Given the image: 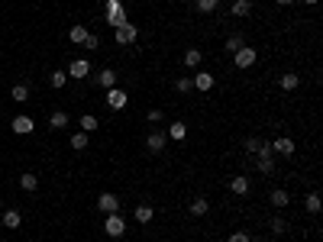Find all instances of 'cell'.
<instances>
[{
  "label": "cell",
  "instance_id": "6da1fadb",
  "mask_svg": "<svg viewBox=\"0 0 323 242\" xmlns=\"http://www.w3.org/2000/svg\"><path fill=\"white\" fill-rule=\"evenodd\" d=\"M103 10H107V23L113 26V29L126 23V10H123V0H107V4H103Z\"/></svg>",
  "mask_w": 323,
  "mask_h": 242
},
{
  "label": "cell",
  "instance_id": "7a4b0ae2",
  "mask_svg": "<svg viewBox=\"0 0 323 242\" xmlns=\"http://www.w3.org/2000/svg\"><path fill=\"white\" fill-rule=\"evenodd\" d=\"M103 232H107L110 239H120L126 232V220L123 213H107V220H103Z\"/></svg>",
  "mask_w": 323,
  "mask_h": 242
},
{
  "label": "cell",
  "instance_id": "3957f363",
  "mask_svg": "<svg viewBox=\"0 0 323 242\" xmlns=\"http://www.w3.org/2000/svg\"><path fill=\"white\" fill-rule=\"evenodd\" d=\"M256 58H259V52L252 49V46H242V49H236V52H233V65H236L239 71L252 68V65H256Z\"/></svg>",
  "mask_w": 323,
  "mask_h": 242
},
{
  "label": "cell",
  "instance_id": "277c9868",
  "mask_svg": "<svg viewBox=\"0 0 323 242\" xmlns=\"http://www.w3.org/2000/svg\"><path fill=\"white\" fill-rule=\"evenodd\" d=\"M113 39H117V46H133V42L139 39V29L126 20L123 26H117V29H113Z\"/></svg>",
  "mask_w": 323,
  "mask_h": 242
},
{
  "label": "cell",
  "instance_id": "5b68a950",
  "mask_svg": "<svg viewBox=\"0 0 323 242\" xmlns=\"http://www.w3.org/2000/svg\"><path fill=\"white\" fill-rule=\"evenodd\" d=\"M120 207H123V204H120V197L110 194V191H103V194L97 197V210H100V213H120Z\"/></svg>",
  "mask_w": 323,
  "mask_h": 242
},
{
  "label": "cell",
  "instance_id": "8992f818",
  "mask_svg": "<svg viewBox=\"0 0 323 242\" xmlns=\"http://www.w3.org/2000/svg\"><path fill=\"white\" fill-rule=\"evenodd\" d=\"M10 129H13L16 136H29L32 129H36V119H32V116H26V113H20V116H13Z\"/></svg>",
  "mask_w": 323,
  "mask_h": 242
},
{
  "label": "cell",
  "instance_id": "52a82bcc",
  "mask_svg": "<svg viewBox=\"0 0 323 242\" xmlns=\"http://www.w3.org/2000/svg\"><path fill=\"white\" fill-rule=\"evenodd\" d=\"M126 103H129L126 91H120V88H107V107H110V110H126Z\"/></svg>",
  "mask_w": 323,
  "mask_h": 242
},
{
  "label": "cell",
  "instance_id": "ba28073f",
  "mask_svg": "<svg viewBox=\"0 0 323 242\" xmlns=\"http://www.w3.org/2000/svg\"><path fill=\"white\" fill-rule=\"evenodd\" d=\"M65 74H71L75 81H84V77L91 74V62H87V58H75V62H71V68H68Z\"/></svg>",
  "mask_w": 323,
  "mask_h": 242
},
{
  "label": "cell",
  "instance_id": "9c48e42d",
  "mask_svg": "<svg viewBox=\"0 0 323 242\" xmlns=\"http://www.w3.org/2000/svg\"><path fill=\"white\" fill-rule=\"evenodd\" d=\"M165 142H168V136H165V133H149L146 149H149V155H162L165 152Z\"/></svg>",
  "mask_w": 323,
  "mask_h": 242
},
{
  "label": "cell",
  "instance_id": "30bf717a",
  "mask_svg": "<svg viewBox=\"0 0 323 242\" xmlns=\"http://www.w3.org/2000/svg\"><path fill=\"white\" fill-rule=\"evenodd\" d=\"M246 152H249V155H268V152H272V142L252 136V139H246Z\"/></svg>",
  "mask_w": 323,
  "mask_h": 242
},
{
  "label": "cell",
  "instance_id": "8fae6325",
  "mask_svg": "<svg viewBox=\"0 0 323 242\" xmlns=\"http://www.w3.org/2000/svg\"><path fill=\"white\" fill-rule=\"evenodd\" d=\"M191 84H194V88L204 94V91H210V88H213V74H210V71H197L194 77H191Z\"/></svg>",
  "mask_w": 323,
  "mask_h": 242
},
{
  "label": "cell",
  "instance_id": "7c38bea8",
  "mask_svg": "<svg viewBox=\"0 0 323 242\" xmlns=\"http://www.w3.org/2000/svg\"><path fill=\"white\" fill-rule=\"evenodd\" d=\"M256 168L262 171V175H272V171H275V152H268V155H256Z\"/></svg>",
  "mask_w": 323,
  "mask_h": 242
},
{
  "label": "cell",
  "instance_id": "4fadbf2b",
  "mask_svg": "<svg viewBox=\"0 0 323 242\" xmlns=\"http://www.w3.org/2000/svg\"><path fill=\"white\" fill-rule=\"evenodd\" d=\"M301 84V74H294V71H284L281 77H278V88L281 91H294Z\"/></svg>",
  "mask_w": 323,
  "mask_h": 242
},
{
  "label": "cell",
  "instance_id": "5bb4252c",
  "mask_svg": "<svg viewBox=\"0 0 323 242\" xmlns=\"http://www.w3.org/2000/svg\"><path fill=\"white\" fill-rule=\"evenodd\" d=\"M20 210H4V217H0V223H4V229H20Z\"/></svg>",
  "mask_w": 323,
  "mask_h": 242
},
{
  "label": "cell",
  "instance_id": "9a60e30c",
  "mask_svg": "<svg viewBox=\"0 0 323 242\" xmlns=\"http://www.w3.org/2000/svg\"><path fill=\"white\" fill-rule=\"evenodd\" d=\"M230 191L236 194V197H242V194H249V178H246V175H236V178L230 181Z\"/></svg>",
  "mask_w": 323,
  "mask_h": 242
},
{
  "label": "cell",
  "instance_id": "2e32d148",
  "mask_svg": "<svg viewBox=\"0 0 323 242\" xmlns=\"http://www.w3.org/2000/svg\"><path fill=\"white\" fill-rule=\"evenodd\" d=\"M272 152H278V155H294V142L288 139V136H281V139L272 142Z\"/></svg>",
  "mask_w": 323,
  "mask_h": 242
},
{
  "label": "cell",
  "instance_id": "e0dca14e",
  "mask_svg": "<svg viewBox=\"0 0 323 242\" xmlns=\"http://www.w3.org/2000/svg\"><path fill=\"white\" fill-rule=\"evenodd\" d=\"M230 13L236 16V20H242V16H249V13H252V0H236V4L230 7Z\"/></svg>",
  "mask_w": 323,
  "mask_h": 242
},
{
  "label": "cell",
  "instance_id": "ac0fdd59",
  "mask_svg": "<svg viewBox=\"0 0 323 242\" xmlns=\"http://www.w3.org/2000/svg\"><path fill=\"white\" fill-rule=\"evenodd\" d=\"M188 210H191V217H204V213L210 210V200H204V197H194Z\"/></svg>",
  "mask_w": 323,
  "mask_h": 242
},
{
  "label": "cell",
  "instance_id": "d6986e66",
  "mask_svg": "<svg viewBox=\"0 0 323 242\" xmlns=\"http://www.w3.org/2000/svg\"><path fill=\"white\" fill-rule=\"evenodd\" d=\"M97 84L100 88H117V71H113V68H103L97 74Z\"/></svg>",
  "mask_w": 323,
  "mask_h": 242
},
{
  "label": "cell",
  "instance_id": "ffe728a7",
  "mask_svg": "<svg viewBox=\"0 0 323 242\" xmlns=\"http://www.w3.org/2000/svg\"><path fill=\"white\" fill-rule=\"evenodd\" d=\"M20 187H23V191H36V187H39V178L36 175H32V171H23V175H20Z\"/></svg>",
  "mask_w": 323,
  "mask_h": 242
},
{
  "label": "cell",
  "instance_id": "44dd1931",
  "mask_svg": "<svg viewBox=\"0 0 323 242\" xmlns=\"http://www.w3.org/2000/svg\"><path fill=\"white\" fill-rule=\"evenodd\" d=\"M152 217H155L152 204H139L136 207V223H152Z\"/></svg>",
  "mask_w": 323,
  "mask_h": 242
},
{
  "label": "cell",
  "instance_id": "7402d4cb",
  "mask_svg": "<svg viewBox=\"0 0 323 242\" xmlns=\"http://www.w3.org/2000/svg\"><path fill=\"white\" fill-rule=\"evenodd\" d=\"M68 123H71V119H68V113H65V110H55V113L49 116V126H52V129H65Z\"/></svg>",
  "mask_w": 323,
  "mask_h": 242
},
{
  "label": "cell",
  "instance_id": "603a6c76",
  "mask_svg": "<svg viewBox=\"0 0 323 242\" xmlns=\"http://www.w3.org/2000/svg\"><path fill=\"white\" fill-rule=\"evenodd\" d=\"M165 136H168V139H174V142H181V139L188 136V126H185V123H171V126H168V133H165Z\"/></svg>",
  "mask_w": 323,
  "mask_h": 242
},
{
  "label": "cell",
  "instance_id": "cb8c5ba5",
  "mask_svg": "<svg viewBox=\"0 0 323 242\" xmlns=\"http://www.w3.org/2000/svg\"><path fill=\"white\" fill-rule=\"evenodd\" d=\"M10 97H13L16 103H26V100H29V84H13Z\"/></svg>",
  "mask_w": 323,
  "mask_h": 242
},
{
  "label": "cell",
  "instance_id": "d4e9b609",
  "mask_svg": "<svg viewBox=\"0 0 323 242\" xmlns=\"http://www.w3.org/2000/svg\"><path fill=\"white\" fill-rule=\"evenodd\" d=\"M78 126H81V133H94L100 123H97V116H94V113H84L81 119H78Z\"/></svg>",
  "mask_w": 323,
  "mask_h": 242
},
{
  "label": "cell",
  "instance_id": "484cf974",
  "mask_svg": "<svg viewBox=\"0 0 323 242\" xmlns=\"http://www.w3.org/2000/svg\"><path fill=\"white\" fill-rule=\"evenodd\" d=\"M200 62H204V52H200V49H188L185 52V65L188 68H197Z\"/></svg>",
  "mask_w": 323,
  "mask_h": 242
},
{
  "label": "cell",
  "instance_id": "4316f807",
  "mask_svg": "<svg viewBox=\"0 0 323 242\" xmlns=\"http://www.w3.org/2000/svg\"><path fill=\"white\" fill-rule=\"evenodd\" d=\"M272 204H275V210H284V207L291 204V197H288V191L278 187V191H272Z\"/></svg>",
  "mask_w": 323,
  "mask_h": 242
},
{
  "label": "cell",
  "instance_id": "83f0119b",
  "mask_svg": "<svg viewBox=\"0 0 323 242\" xmlns=\"http://www.w3.org/2000/svg\"><path fill=\"white\" fill-rule=\"evenodd\" d=\"M242 46H246V36H242V32L226 36V52H236V49H242Z\"/></svg>",
  "mask_w": 323,
  "mask_h": 242
},
{
  "label": "cell",
  "instance_id": "f1b7e54d",
  "mask_svg": "<svg viewBox=\"0 0 323 242\" xmlns=\"http://www.w3.org/2000/svg\"><path fill=\"white\" fill-rule=\"evenodd\" d=\"M68 39H71L75 46H84V39H87V29H84V26H71V32H68Z\"/></svg>",
  "mask_w": 323,
  "mask_h": 242
},
{
  "label": "cell",
  "instance_id": "f546056e",
  "mask_svg": "<svg viewBox=\"0 0 323 242\" xmlns=\"http://www.w3.org/2000/svg\"><path fill=\"white\" fill-rule=\"evenodd\" d=\"M304 207H307L310 213H320V194H317V191H310L307 197H304Z\"/></svg>",
  "mask_w": 323,
  "mask_h": 242
},
{
  "label": "cell",
  "instance_id": "4dcf8cb0",
  "mask_svg": "<svg viewBox=\"0 0 323 242\" xmlns=\"http://www.w3.org/2000/svg\"><path fill=\"white\" fill-rule=\"evenodd\" d=\"M71 149L75 152H84L87 149V133H71Z\"/></svg>",
  "mask_w": 323,
  "mask_h": 242
},
{
  "label": "cell",
  "instance_id": "1f68e13d",
  "mask_svg": "<svg viewBox=\"0 0 323 242\" xmlns=\"http://www.w3.org/2000/svg\"><path fill=\"white\" fill-rule=\"evenodd\" d=\"M65 81H68L65 71H52V74H49V84H52V88H65Z\"/></svg>",
  "mask_w": 323,
  "mask_h": 242
},
{
  "label": "cell",
  "instance_id": "d6a6232c",
  "mask_svg": "<svg viewBox=\"0 0 323 242\" xmlns=\"http://www.w3.org/2000/svg\"><path fill=\"white\" fill-rule=\"evenodd\" d=\"M272 232H275V236H284V232H288V220L284 217H275L272 220Z\"/></svg>",
  "mask_w": 323,
  "mask_h": 242
},
{
  "label": "cell",
  "instance_id": "836d02e7",
  "mask_svg": "<svg viewBox=\"0 0 323 242\" xmlns=\"http://www.w3.org/2000/svg\"><path fill=\"white\" fill-rule=\"evenodd\" d=\"M217 7H220V0H197V10L200 13H213Z\"/></svg>",
  "mask_w": 323,
  "mask_h": 242
},
{
  "label": "cell",
  "instance_id": "e575fe53",
  "mask_svg": "<svg viewBox=\"0 0 323 242\" xmlns=\"http://www.w3.org/2000/svg\"><path fill=\"white\" fill-rule=\"evenodd\" d=\"M174 88H178V94H188L194 84H191V77H178V81H174Z\"/></svg>",
  "mask_w": 323,
  "mask_h": 242
},
{
  "label": "cell",
  "instance_id": "d590c367",
  "mask_svg": "<svg viewBox=\"0 0 323 242\" xmlns=\"http://www.w3.org/2000/svg\"><path fill=\"white\" fill-rule=\"evenodd\" d=\"M100 46V39L94 36V32H87V39H84V49H97Z\"/></svg>",
  "mask_w": 323,
  "mask_h": 242
},
{
  "label": "cell",
  "instance_id": "8d00e7d4",
  "mask_svg": "<svg viewBox=\"0 0 323 242\" xmlns=\"http://www.w3.org/2000/svg\"><path fill=\"white\" fill-rule=\"evenodd\" d=\"M226 242H249V232H233Z\"/></svg>",
  "mask_w": 323,
  "mask_h": 242
},
{
  "label": "cell",
  "instance_id": "74e56055",
  "mask_svg": "<svg viewBox=\"0 0 323 242\" xmlns=\"http://www.w3.org/2000/svg\"><path fill=\"white\" fill-rule=\"evenodd\" d=\"M162 116H165L162 110H149V123H162Z\"/></svg>",
  "mask_w": 323,
  "mask_h": 242
},
{
  "label": "cell",
  "instance_id": "f35d334b",
  "mask_svg": "<svg viewBox=\"0 0 323 242\" xmlns=\"http://www.w3.org/2000/svg\"><path fill=\"white\" fill-rule=\"evenodd\" d=\"M275 4H281V7H288V4H294V0H275Z\"/></svg>",
  "mask_w": 323,
  "mask_h": 242
},
{
  "label": "cell",
  "instance_id": "ab89813d",
  "mask_svg": "<svg viewBox=\"0 0 323 242\" xmlns=\"http://www.w3.org/2000/svg\"><path fill=\"white\" fill-rule=\"evenodd\" d=\"M304 4H307V7H313V4H320V0H304Z\"/></svg>",
  "mask_w": 323,
  "mask_h": 242
},
{
  "label": "cell",
  "instance_id": "60d3db41",
  "mask_svg": "<svg viewBox=\"0 0 323 242\" xmlns=\"http://www.w3.org/2000/svg\"><path fill=\"white\" fill-rule=\"evenodd\" d=\"M0 229H4V223H0Z\"/></svg>",
  "mask_w": 323,
  "mask_h": 242
}]
</instances>
